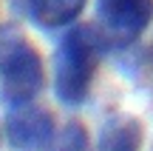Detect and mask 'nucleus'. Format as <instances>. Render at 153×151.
I'll return each instance as SVG.
<instances>
[{
    "label": "nucleus",
    "mask_w": 153,
    "mask_h": 151,
    "mask_svg": "<svg viewBox=\"0 0 153 151\" xmlns=\"http://www.w3.org/2000/svg\"><path fill=\"white\" fill-rule=\"evenodd\" d=\"M102 51L97 29L74 26L62 34L54 51V94L62 106L76 108L88 100Z\"/></svg>",
    "instance_id": "f257e3e1"
},
{
    "label": "nucleus",
    "mask_w": 153,
    "mask_h": 151,
    "mask_svg": "<svg viewBox=\"0 0 153 151\" xmlns=\"http://www.w3.org/2000/svg\"><path fill=\"white\" fill-rule=\"evenodd\" d=\"M45 86L40 51L11 26H0V100L9 108L34 103Z\"/></svg>",
    "instance_id": "f03ea898"
},
{
    "label": "nucleus",
    "mask_w": 153,
    "mask_h": 151,
    "mask_svg": "<svg viewBox=\"0 0 153 151\" xmlns=\"http://www.w3.org/2000/svg\"><path fill=\"white\" fill-rule=\"evenodd\" d=\"M94 14L102 46H131L153 23V0H97Z\"/></svg>",
    "instance_id": "7ed1b4c3"
},
{
    "label": "nucleus",
    "mask_w": 153,
    "mask_h": 151,
    "mask_svg": "<svg viewBox=\"0 0 153 151\" xmlns=\"http://www.w3.org/2000/svg\"><path fill=\"white\" fill-rule=\"evenodd\" d=\"M3 134L11 151H51L57 131L48 108L26 103L9 108L3 120Z\"/></svg>",
    "instance_id": "20e7f679"
},
{
    "label": "nucleus",
    "mask_w": 153,
    "mask_h": 151,
    "mask_svg": "<svg viewBox=\"0 0 153 151\" xmlns=\"http://www.w3.org/2000/svg\"><path fill=\"white\" fill-rule=\"evenodd\" d=\"M14 14L37 26L40 32L71 29L76 17L85 11L88 0H9Z\"/></svg>",
    "instance_id": "39448f33"
},
{
    "label": "nucleus",
    "mask_w": 153,
    "mask_h": 151,
    "mask_svg": "<svg viewBox=\"0 0 153 151\" xmlns=\"http://www.w3.org/2000/svg\"><path fill=\"white\" fill-rule=\"evenodd\" d=\"M145 131L133 114L116 111L99 125L94 151H142Z\"/></svg>",
    "instance_id": "423d86ee"
},
{
    "label": "nucleus",
    "mask_w": 153,
    "mask_h": 151,
    "mask_svg": "<svg viewBox=\"0 0 153 151\" xmlns=\"http://www.w3.org/2000/svg\"><path fill=\"white\" fill-rule=\"evenodd\" d=\"M51 151H94V148H91V137H88L85 125L74 120V123H68L65 128L54 137Z\"/></svg>",
    "instance_id": "0eeeda50"
},
{
    "label": "nucleus",
    "mask_w": 153,
    "mask_h": 151,
    "mask_svg": "<svg viewBox=\"0 0 153 151\" xmlns=\"http://www.w3.org/2000/svg\"><path fill=\"white\" fill-rule=\"evenodd\" d=\"M150 54H153V51H150Z\"/></svg>",
    "instance_id": "6e6552de"
}]
</instances>
